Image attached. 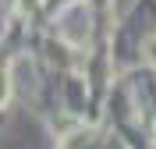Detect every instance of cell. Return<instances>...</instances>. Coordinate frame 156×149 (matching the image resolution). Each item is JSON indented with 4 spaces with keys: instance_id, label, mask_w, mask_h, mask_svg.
<instances>
[{
    "instance_id": "1",
    "label": "cell",
    "mask_w": 156,
    "mask_h": 149,
    "mask_svg": "<svg viewBox=\"0 0 156 149\" xmlns=\"http://www.w3.org/2000/svg\"><path fill=\"white\" fill-rule=\"evenodd\" d=\"M146 57H149V64H156V43H149V50H146Z\"/></svg>"
}]
</instances>
